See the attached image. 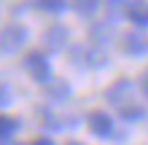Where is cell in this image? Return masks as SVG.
Masks as SVG:
<instances>
[{"label":"cell","mask_w":148,"mask_h":145,"mask_svg":"<svg viewBox=\"0 0 148 145\" xmlns=\"http://www.w3.org/2000/svg\"><path fill=\"white\" fill-rule=\"evenodd\" d=\"M16 129H19V124H16V118H11V116H0V140H11L14 134H16Z\"/></svg>","instance_id":"10"},{"label":"cell","mask_w":148,"mask_h":145,"mask_svg":"<svg viewBox=\"0 0 148 145\" xmlns=\"http://www.w3.org/2000/svg\"><path fill=\"white\" fill-rule=\"evenodd\" d=\"M73 8L81 16H92L94 11H97V3H92V0H89V3H73Z\"/></svg>","instance_id":"14"},{"label":"cell","mask_w":148,"mask_h":145,"mask_svg":"<svg viewBox=\"0 0 148 145\" xmlns=\"http://www.w3.org/2000/svg\"><path fill=\"white\" fill-rule=\"evenodd\" d=\"M121 116H124L127 121H140V118H143L145 113H143V108H137V105H129V108H124V110H121Z\"/></svg>","instance_id":"12"},{"label":"cell","mask_w":148,"mask_h":145,"mask_svg":"<svg viewBox=\"0 0 148 145\" xmlns=\"http://www.w3.org/2000/svg\"><path fill=\"white\" fill-rule=\"evenodd\" d=\"M24 43H27V30L19 24H8L0 30V51L3 54H16Z\"/></svg>","instance_id":"2"},{"label":"cell","mask_w":148,"mask_h":145,"mask_svg":"<svg viewBox=\"0 0 148 145\" xmlns=\"http://www.w3.org/2000/svg\"><path fill=\"white\" fill-rule=\"evenodd\" d=\"M24 70H27L35 81H40V83H51V62L46 59L43 51H30V54H24Z\"/></svg>","instance_id":"1"},{"label":"cell","mask_w":148,"mask_h":145,"mask_svg":"<svg viewBox=\"0 0 148 145\" xmlns=\"http://www.w3.org/2000/svg\"><path fill=\"white\" fill-rule=\"evenodd\" d=\"M127 16L135 27L145 30L148 27V3H129L127 5Z\"/></svg>","instance_id":"7"},{"label":"cell","mask_w":148,"mask_h":145,"mask_svg":"<svg viewBox=\"0 0 148 145\" xmlns=\"http://www.w3.org/2000/svg\"><path fill=\"white\" fill-rule=\"evenodd\" d=\"M140 89H143V94L148 97V70L143 73V81H140Z\"/></svg>","instance_id":"16"},{"label":"cell","mask_w":148,"mask_h":145,"mask_svg":"<svg viewBox=\"0 0 148 145\" xmlns=\"http://www.w3.org/2000/svg\"><path fill=\"white\" fill-rule=\"evenodd\" d=\"M43 43H46L49 48H54V51L65 48V43H67V30H65V27H59V24H54L51 30H46V35H43Z\"/></svg>","instance_id":"8"},{"label":"cell","mask_w":148,"mask_h":145,"mask_svg":"<svg viewBox=\"0 0 148 145\" xmlns=\"http://www.w3.org/2000/svg\"><path fill=\"white\" fill-rule=\"evenodd\" d=\"M124 48H127V54H132V57H143L148 51V40L143 38V32H127Z\"/></svg>","instance_id":"6"},{"label":"cell","mask_w":148,"mask_h":145,"mask_svg":"<svg viewBox=\"0 0 148 145\" xmlns=\"http://www.w3.org/2000/svg\"><path fill=\"white\" fill-rule=\"evenodd\" d=\"M105 97H108V102L110 105H116L119 108V113L124 108H129L132 105V81H127V78H119L113 86L105 91Z\"/></svg>","instance_id":"3"},{"label":"cell","mask_w":148,"mask_h":145,"mask_svg":"<svg viewBox=\"0 0 148 145\" xmlns=\"http://www.w3.org/2000/svg\"><path fill=\"white\" fill-rule=\"evenodd\" d=\"M19 145H22V142H19Z\"/></svg>","instance_id":"19"},{"label":"cell","mask_w":148,"mask_h":145,"mask_svg":"<svg viewBox=\"0 0 148 145\" xmlns=\"http://www.w3.org/2000/svg\"><path fill=\"white\" fill-rule=\"evenodd\" d=\"M14 102V89L8 86V83L0 81V108H5V105H11Z\"/></svg>","instance_id":"11"},{"label":"cell","mask_w":148,"mask_h":145,"mask_svg":"<svg viewBox=\"0 0 148 145\" xmlns=\"http://www.w3.org/2000/svg\"><path fill=\"white\" fill-rule=\"evenodd\" d=\"M46 97L54 99V102H65L70 97V86H67V81H51L46 86Z\"/></svg>","instance_id":"9"},{"label":"cell","mask_w":148,"mask_h":145,"mask_svg":"<svg viewBox=\"0 0 148 145\" xmlns=\"http://www.w3.org/2000/svg\"><path fill=\"white\" fill-rule=\"evenodd\" d=\"M86 124H89V132L97 134V137H110L113 134V118L105 110H92L86 116Z\"/></svg>","instance_id":"4"},{"label":"cell","mask_w":148,"mask_h":145,"mask_svg":"<svg viewBox=\"0 0 148 145\" xmlns=\"http://www.w3.org/2000/svg\"><path fill=\"white\" fill-rule=\"evenodd\" d=\"M92 38L100 40V43H108L110 35H108V27H102V24H97V27H92Z\"/></svg>","instance_id":"15"},{"label":"cell","mask_w":148,"mask_h":145,"mask_svg":"<svg viewBox=\"0 0 148 145\" xmlns=\"http://www.w3.org/2000/svg\"><path fill=\"white\" fill-rule=\"evenodd\" d=\"M67 145H81V142H67Z\"/></svg>","instance_id":"18"},{"label":"cell","mask_w":148,"mask_h":145,"mask_svg":"<svg viewBox=\"0 0 148 145\" xmlns=\"http://www.w3.org/2000/svg\"><path fill=\"white\" fill-rule=\"evenodd\" d=\"M32 145H54V140H49V137H38V140H32Z\"/></svg>","instance_id":"17"},{"label":"cell","mask_w":148,"mask_h":145,"mask_svg":"<svg viewBox=\"0 0 148 145\" xmlns=\"http://www.w3.org/2000/svg\"><path fill=\"white\" fill-rule=\"evenodd\" d=\"M70 59H73L75 65H89V67H102V65H105V54H102V51L86 48V46H75L73 54H70Z\"/></svg>","instance_id":"5"},{"label":"cell","mask_w":148,"mask_h":145,"mask_svg":"<svg viewBox=\"0 0 148 145\" xmlns=\"http://www.w3.org/2000/svg\"><path fill=\"white\" fill-rule=\"evenodd\" d=\"M43 11H49V14H62L67 11V3H57V0H46V3H40Z\"/></svg>","instance_id":"13"}]
</instances>
